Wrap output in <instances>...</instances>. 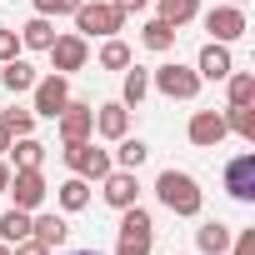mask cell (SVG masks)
I'll list each match as a JSON object with an SVG mask.
<instances>
[{
  "label": "cell",
  "mask_w": 255,
  "mask_h": 255,
  "mask_svg": "<svg viewBox=\"0 0 255 255\" xmlns=\"http://www.w3.org/2000/svg\"><path fill=\"white\" fill-rule=\"evenodd\" d=\"M155 195H160V205H165L170 215H180V220H195V215H200V205H205V195H200L195 175H185V170H160Z\"/></svg>",
  "instance_id": "cell-1"
},
{
  "label": "cell",
  "mask_w": 255,
  "mask_h": 255,
  "mask_svg": "<svg viewBox=\"0 0 255 255\" xmlns=\"http://www.w3.org/2000/svg\"><path fill=\"white\" fill-rule=\"evenodd\" d=\"M120 25H125V15L110 5V0H80V10H75V35H100V40H110V35H120Z\"/></svg>",
  "instance_id": "cell-2"
},
{
  "label": "cell",
  "mask_w": 255,
  "mask_h": 255,
  "mask_svg": "<svg viewBox=\"0 0 255 255\" xmlns=\"http://www.w3.org/2000/svg\"><path fill=\"white\" fill-rule=\"evenodd\" d=\"M65 165H70V175H80V180H105L110 170H115V160H110V150H100L95 140H70L65 150Z\"/></svg>",
  "instance_id": "cell-3"
},
{
  "label": "cell",
  "mask_w": 255,
  "mask_h": 255,
  "mask_svg": "<svg viewBox=\"0 0 255 255\" xmlns=\"http://www.w3.org/2000/svg\"><path fill=\"white\" fill-rule=\"evenodd\" d=\"M150 85H155L165 100H195V95H200V75H195L190 65H180V60L160 65V70L150 75Z\"/></svg>",
  "instance_id": "cell-4"
},
{
  "label": "cell",
  "mask_w": 255,
  "mask_h": 255,
  "mask_svg": "<svg viewBox=\"0 0 255 255\" xmlns=\"http://www.w3.org/2000/svg\"><path fill=\"white\" fill-rule=\"evenodd\" d=\"M30 95H35V120H55L60 110H65V100H70V75H40L35 85H30Z\"/></svg>",
  "instance_id": "cell-5"
},
{
  "label": "cell",
  "mask_w": 255,
  "mask_h": 255,
  "mask_svg": "<svg viewBox=\"0 0 255 255\" xmlns=\"http://www.w3.org/2000/svg\"><path fill=\"white\" fill-rule=\"evenodd\" d=\"M5 195H15V210H30V215H35V210L45 205L50 185H45V175H40V170H10Z\"/></svg>",
  "instance_id": "cell-6"
},
{
  "label": "cell",
  "mask_w": 255,
  "mask_h": 255,
  "mask_svg": "<svg viewBox=\"0 0 255 255\" xmlns=\"http://www.w3.org/2000/svg\"><path fill=\"white\" fill-rule=\"evenodd\" d=\"M200 20H205L210 40H220V45H230V40H240V35L250 30V20H245V10H240V5H215V10H205Z\"/></svg>",
  "instance_id": "cell-7"
},
{
  "label": "cell",
  "mask_w": 255,
  "mask_h": 255,
  "mask_svg": "<svg viewBox=\"0 0 255 255\" xmlns=\"http://www.w3.org/2000/svg\"><path fill=\"white\" fill-rule=\"evenodd\" d=\"M185 135H190L195 150H215V145L230 135V130H225V110H195L190 125H185Z\"/></svg>",
  "instance_id": "cell-8"
},
{
  "label": "cell",
  "mask_w": 255,
  "mask_h": 255,
  "mask_svg": "<svg viewBox=\"0 0 255 255\" xmlns=\"http://www.w3.org/2000/svg\"><path fill=\"white\" fill-rule=\"evenodd\" d=\"M55 125H60V140H65V145H70V140H90V135H95V105L65 100V110L55 115Z\"/></svg>",
  "instance_id": "cell-9"
},
{
  "label": "cell",
  "mask_w": 255,
  "mask_h": 255,
  "mask_svg": "<svg viewBox=\"0 0 255 255\" xmlns=\"http://www.w3.org/2000/svg\"><path fill=\"white\" fill-rule=\"evenodd\" d=\"M45 55H50V65H55L60 75H75V70H85V60H90V45H85V35H55Z\"/></svg>",
  "instance_id": "cell-10"
},
{
  "label": "cell",
  "mask_w": 255,
  "mask_h": 255,
  "mask_svg": "<svg viewBox=\"0 0 255 255\" xmlns=\"http://www.w3.org/2000/svg\"><path fill=\"white\" fill-rule=\"evenodd\" d=\"M100 185H105L100 195H105L110 210H125V205H135V200H140V180H135V170H110Z\"/></svg>",
  "instance_id": "cell-11"
},
{
  "label": "cell",
  "mask_w": 255,
  "mask_h": 255,
  "mask_svg": "<svg viewBox=\"0 0 255 255\" xmlns=\"http://www.w3.org/2000/svg\"><path fill=\"white\" fill-rule=\"evenodd\" d=\"M225 190H230L235 200H245V205L255 200V155H250V150L225 165Z\"/></svg>",
  "instance_id": "cell-12"
},
{
  "label": "cell",
  "mask_w": 255,
  "mask_h": 255,
  "mask_svg": "<svg viewBox=\"0 0 255 255\" xmlns=\"http://www.w3.org/2000/svg\"><path fill=\"white\" fill-rule=\"evenodd\" d=\"M230 70H235V60H230V45H220V40L200 45V55H195V75H200V80H225Z\"/></svg>",
  "instance_id": "cell-13"
},
{
  "label": "cell",
  "mask_w": 255,
  "mask_h": 255,
  "mask_svg": "<svg viewBox=\"0 0 255 255\" xmlns=\"http://www.w3.org/2000/svg\"><path fill=\"white\" fill-rule=\"evenodd\" d=\"M95 135H105V140H120V135H130V110H125L120 100L100 105V110H95Z\"/></svg>",
  "instance_id": "cell-14"
},
{
  "label": "cell",
  "mask_w": 255,
  "mask_h": 255,
  "mask_svg": "<svg viewBox=\"0 0 255 255\" xmlns=\"http://www.w3.org/2000/svg\"><path fill=\"white\" fill-rule=\"evenodd\" d=\"M30 235H35L40 245H50V250H55V245H65V240H70V220H65V215H55V210H50V215H30Z\"/></svg>",
  "instance_id": "cell-15"
},
{
  "label": "cell",
  "mask_w": 255,
  "mask_h": 255,
  "mask_svg": "<svg viewBox=\"0 0 255 255\" xmlns=\"http://www.w3.org/2000/svg\"><path fill=\"white\" fill-rule=\"evenodd\" d=\"M120 235H125V240H155V220H150V210H145L140 200L120 210Z\"/></svg>",
  "instance_id": "cell-16"
},
{
  "label": "cell",
  "mask_w": 255,
  "mask_h": 255,
  "mask_svg": "<svg viewBox=\"0 0 255 255\" xmlns=\"http://www.w3.org/2000/svg\"><path fill=\"white\" fill-rule=\"evenodd\" d=\"M110 160H115V170H140V165L150 160V145H145L140 135H120V140H115V155H110Z\"/></svg>",
  "instance_id": "cell-17"
},
{
  "label": "cell",
  "mask_w": 255,
  "mask_h": 255,
  "mask_svg": "<svg viewBox=\"0 0 255 255\" xmlns=\"http://www.w3.org/2000/svg\"><path fill=\"white\" fill-rule=\"evenodd\" d=\"M35 80H40V75H35V65H30V60H20V55L0 65V85H5L10 95H25V90H30Z\"/></svg>",
  "instance_id": "cell-18"
},
{
  "label": "cell",
  "mask_w": 255,
  "mask_h": 255,
  "mask_svg": "<svg viewBox=\"0 0 255 255\" xmlns=\"http://www.w3.org/2000/svg\"><path fill=\"white\" fill-rule=\"evenodd\" d=\"M50 40H55L50 15H30V20L20 25V50H50Z\"/></svg>",
  "instance_id": "cell-19"
},
{
  "label": "cell",
  "mask_w": 255,
  "mask_h": 255,
  "mask_svg": "<svg viewBox=\"0 0 255 255\" xmlns=\"http://www.w3.org/2000/svg\"><path fill=\"white\" fill-rule=\"evenodd\" d=\"M230 235H235V230H230L225 220H205V225L195 230V245H200L205 255H225V250H230Z\"/></svg>",
  "instance_id": "cell-20"
},
{
  "label": "cell",
  "mask_w": 255,
  "mask_h": 255,
  "mask_svg": "<svg viewBox=\"0 0 255 255\" xmlns=\"http://www.w3.org/2000/svg\"><path fill=\"white\" fill-rule=\"evenodd\" d=\"M145 95H150V70H140V65L130 70V65H125V80H120V105H125V110H135Z\"/></svg>",
  "instance_id": "cell-21"
},
{
  "label": "cell",
  "mask_w": 255,
  "mask_h": 255,
  "mask_svg": "<svg viewBox=\"0 0 255 255\" xmlns=\"http://www.w3.org/2000/svg\"><path fill=\"white\" fill-rule=\"evenodd\" d=\"M155 10H160V20L170 30H180V25H190L200 15V0H155Z\"/></svg>",
  "instance_id": "cell-22"
},
{
  "label": "cell",
  "mask_w": 255,
  "mask_h": 255,
  "mask_svg": "<svg viewBox=\"0 0 255 255\" xmlns=\"http://www.w3.org/2000/svg\"><path fill=\"white\" fill-rule=\"evenodd\" d=\"M10 155H15V170H40L45 145H40L35 135H15V140H10Z\"/></svg>",
  "instance_id": "cell-23"
},
{
  "label": "cell",
  "mask_w": 255,
  "mask_h": 255,
  "mask_svg": "<svg viewBox=\"0 0 255 255\" xmlns=\"http://www.w3.org/2000/svg\"><path fill=\"white\" fill-rule=\"evenodd\" d=\"M55 200H60V210H85L90 205V180H80V175H70V180H60V190H55Z\"/></svg>",
  "instance_id": "cell-24"
},
{
  "label": "cell",
  "mask_w": 255,
  "mask_h": 255,
  "mask_svg": "<svg viewBox=\"0 0 255 255\" xmlns=\"http://www.w3.org/2000/svg\"><path fill=\"white\" fill-rule=\"evenodd\" d=\"M0 240H5V245L30 240V210H5V215H0Z\"/></svg>",
  "instance_id": "cell-25"
},
{
  "label": "cell",
  "mask_w": 255,
  "mask_h": 255,
  "mask_svg": "<svg viewBox=\"0 0 255 255\" xmlns=\"http://www.w3.org/2000/svg\"><path fill=\"white\" fill-rule=\"evenodd\" d=\"M140 40H145V50H155V55H165V50L175 45V30H170V25H165V20L155 15V20H145V25H140Z\"/></svg>",
  "instance_id": "cell-26"
},
{
  "label": "cell",
  "mask_w": 255,
  "mask_h": 255,
  "mask_svg": "<svg viewBox=\"0 0 255 255\" xmlns=\"http://www.w3.org/2000/svg\"><path fill=\"white\" fill-rule=\"evenodd\" d=\"M225 130H235L240 140L255 145V105H230L225 110Z\"/></svg>",
  "instance_id": "cell-27"
},
{
  "label": "cell",
  "mask_w": 255,
  "mask_h": 255,
  "mask_svg": "<svg viewBox=\"0 0 255 255\" xmlns=\"http://www.w3.org/2000/svg\"><path fill=\"white\" fill-rule=\"evenodd\" d=\"M225 90H230V105H255V75L250 70H230Z\"/></svg>",
  "instance_id": "cell-28"
},
{
  "label": "cell",
  "mask_w": 255,
  "mask_h": 255,
  "mask_svg": "<svg viewBox=\"0 0 255 255\" xmlns=\"http://www.w3.org/2000/svg\"><path fill=\"white\" fill-rule=\"evenodd\" d=\"M125 65H130V45H125L120 35H110L100 45V70H125Z\"/></svg>",
  "instance_id": "cell-29"
},
{
  "label": "cell",
  "mask_w": 255,
  "mask_h": 255,
  "mask_svg": "<svg viewBox=\"0 0 255 255\" xmlns=\"http://www.w3.org/2000/svg\"><path fill=\"white\" fill-rule=\"evenodd\" d=\"M0 125L10 135H30L35 130V110H0Z\"/></svg>",
  "instance_id": "cell-30"
},
{
  "label": "cell",
  "mask_w": 255,
  "mask_h": 255,
  "mask_svg": "<svg viewBox=\"0 0 255 255\" xmlns=\"http://www.w3.org/2000/svg\"><path fill=\"white\" fill-rule=\"evenodd\" d=\"M80 0H35V15H75Z\"/></svg>",
  "instance_id": "cell-31"
},
{
  "label": "cell",
  "mask_w": 255,
  "mask_h": 255,
  "mask_svg": "<svg viewBox=\"0 0 255 255\" xmlns=\"http://www.w3.org/2000/svg\"><path fill=\"white\" fill-rule=\"evenodd\" d=\"M15 55H20V30L0 25V65H5V60H15Z\"/></svg>",
  "instance_id": "cell-32"
},
{
  "label": "cell",
  "mask_w": 255,
  "mask_h": 255,
  "mask_svg": "<svg viewBox=\"0 0 255 255\" xmlns=\"http://www.w3.org/2000/svg\"><path fill=\"white\" fill-rule=\"evenodd\" d=\"M230 255H255V230H240V235H230Z\"/></svg>",
  "instance_id": "cell-33"
},
{
  "label": "cell",
  "mask_w": 255,
  "mask_h": 255,
  "mask_svg": "<svg viewBox=\"0 0 255 255\" xmlns=\"http://www.w3.org/2000/svg\"><path fill=\"white\" fill-rule=\"evenodd\" d=\"M115 255H150V240H125V235H120Z\"/></svg>",
  "instance_id": "cell-34"
},
{
  "label": "cell",
  "mask_w": 255,
  "mask_h": 255,
  "mask_svg": "<svg viewBox=\"0 0 255 255\" xmlns=\"http://www.w3.org/2000/svg\"><path fill=\"white\" fill-rule=\"evenodd\" d=\"M10 255H50V245H40V240L30 235V240H20V245H10Z\"/></svg>",
  "instance_id": "cell-35"
},
{
  "label": "cell",
  "mask_w": 255,
  "mask_h": 255,
  "mask_svg": "<svg viewBox=\"0 0 255 255\" xmlns=\"http://www.w3.org/2000/svg\"><path fill=\"white\" fill-rule=\"evenodd\" d=\"M110 5H115V10H120V15H140V10H145V5H150V0H110Z\"/></svg>",
  "instance_id": "cell-36"
},
{
  "label": "cell",
  "mask_w": 255,
  "mask_h": 255,
  "mask_svg": "<svg viewBox=\"0 0 255 255\" xmlns=\"http://www.w3.org/2000/svg\"><path fill=\"white\" fill-rule=\"evenodd\" d=\"M10 140H15V135L5 130V125H0V155H5V150H10Z\"/></svg>",
  "instance_id": "cell-37"
},
{
  "label": "cell",
  "mask_w": 255,
  "mask_h": 255,
  "mask_svg": "<svg viewBox=\"0 0 255 255\" xmlns=\"http://www.w3.org/2000/svg\"><path fill=\"white\" fill-rule=\"evenodd\" d=\"M5 185H10V165L0 160V195H5Z\"/></svg>",
  "instance_id": "cell-38"
},
{
  "label": "cell",
  "mask_w": 255,
  "mask_h": 255,
  "mask_svg": "<svg viewBox=\"0 0 255 255\" xmlns=\"http://www.w3.org/2000/svg\"><path fill=\"white\" fill-rule=\"evenodd\" d=\"M65 255H100V250H65Z\"/></svg>",
  "instance_id": "cell-39"
},
{
  "label": "cell",
  "mask_w": 255,
  "mask_h": 255,
  "mask_svg": "<svg viewBox=\"0 0 255 255\" xmlns=\"http://www.w3.org/2000/svg\"><path fill=\"white\" fill-rule=\"evenodd\" d=\"M0 255H10V245H5V240H0Z\"/></svg>",
  "instance_id": "cell-40"
},
{
  "label": "cell",
  "mask_w": 255,
  "mask_h": 255,
  "mask_svg": "<svg viewBox=\"0 0 255 255\" xmlns=\"http://www.w3.org/2000/svg\"><path fill=\"white\" fill-rule=\"evenodd\" d=\"M225 5H245V0H225Z\"/></svg>",
  "instance_id": "cell-41"
}]
</instances>
